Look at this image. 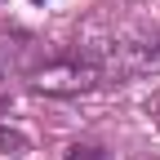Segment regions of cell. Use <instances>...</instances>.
Listing matches in <instances>:
<instances>
[{
    "label": "cell",
    "mask_w": 160,
    "mask_h": 160,
    "mask_svg": "<svg viewBox=\"0 0 160 160\" xmlns=\"http://www.w3.org/2000/svg\"><path fill=\"white\" fill-rule=\"evenodd\" d=\"M27 85L49 98H71V93H89L102 85V67L85 53H45L27 71Z\"/></svg>",
    "instance_id": "obj_1"
},
{
    "label": "cell",
    "mask_w": 160,
    "mask_h": 160,
    "mask_svg": "<svg viewBox=\"0 0 160 160\" xmlns=\"http://www.w3.org/2000/svg\"><path fill=\"white\" fill-rule=\"evenodd\" d=\"M45 58V45L31 36V31H18V27H5L0 31V76H22Z\"/></svg>",
    "instance_id": "obj_2"
},
{
    "label": "cell",
    "mask_w": 160,
    "mask_h": 160,
    "mask_svg": "<svg viewBox=\"0 0 160 160\" xmlns=\"http://www.w3.org/2000/svg\"><path fill=\"white\" fill-rule=\"evenodd\" d=\"M67 160H111V151L98 147V142H76V147L67 151Z\"/></svg>",
    "instance_id": "obj_3"
},
{
    "label": "cell",
    "mask_w": 160,
    "mask_h": 160,
    "mask_svg": "<svg viewBox=\"0 0 160 160\" xmlns=\"http://www.w3.org/2000/svg\"><path fill=\"white\" fill-rule=\"evenodd\" d=\"M156 120H160V98H156Z\"/></svg>",
    "instance_id": "obj_4"
},
{
    "label": "cell",
    "mask_w": 160,
    "mask_h": 160,
    "mask_svg": "<svg viewBox=\"0 0 160 160\" xmlns=\"http://www.w3.org/2000/svg\"><path fill=\"white\" fill-rule=\"evenodd\" d=\"M0 107H5V98H0Z\"/></svg>",
    "instance_id": "obj_5"
}]
</instances>
